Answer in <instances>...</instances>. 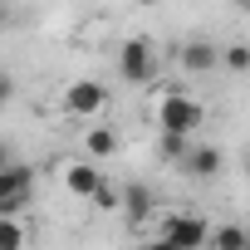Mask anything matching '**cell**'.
Returning a JSON list of instances; mask_svg holds the SVG:
<instances>
[{
    "mask_svg": "<svg viewBox=\"0 0 250 250\" xmlns=\"http://www.w3.org/2000/svg\"><path fill=\"white\" fill-rule=\"evenodd\" d=\"M15 20H20V5H15V0H0V35H5Z\"/></svg>",
    "mask_w": 250,
    "mask_h": 250,
    "instance_id": "cell-15",
    "label": "cell"
},
{
    "mask_svg": "<svg viewBox=\"0 0 250 250\" xmlns=\"http://www.w3.org/2000/svg\"><path fill=\"white\" fill-rule=\"evenodd\" d=\"M5 103H15V79L0 69V108H5Z\"/></svg>",
    "mask_w": 250,
    "mask_h": 250,
    "instance_id": "cell-16",
    "label": "cell"
},
{
    "mask_svg": "<svg viewBox=\"0 0 250 250\" xmlns=\"http://www.w3.org/2000/svg\"><path fill=\"white\" fill-rule=\"evenodd\" d=\"M138 250H177V245H172V240H162V235H157V240H143V245H138Z\"/></svg>",
    "mask_w": 250,
    "mask_h": 250,
    "instance_id": "cell-17",
    "label": "cell"
},
{
    "mask_svg": "<svg viewBox=\"0 0 250 250\" xmlns=\"http://www.w3.org/2000/svg\"><path fill=\"white\" fill-rule=\"evenodd\" d=\"M216 64H226L230 74H245V69H250V49H245V44H230V49H221Z\"/></svg>",
    "mask_w": 250,
    "mask_h": 250,
    "instance_id": "cell-13",
    "label": "cell"
},
{
    "mask_svg": "<svg viewBox=\"0 0 250 250\" xmlns=\"http://www.w3.org/2000/svg\"><path fill=\"white\" fill-rule=\"evenodd\" d=\"M83 147H88V162H103V157H113V152H118V133L98 123V128H88V133H83Z\"/></svg>",
    "mask_w": 250,
    "mask_h": 250,
    "instance_id": "cell-9",
    "label": "cell"
},
{
    "mask_svg": "<svg viewBox=\"0 0 250 250\" xmlns=\"http://www.w3.org/2000/svg\"><path fill=\"white\" fill-rule=\"evenodd\" d=\"M123 211H128L133 226H143V221L152 216V196H147V187H128V191H123Z\"/></svg>",
    "mask_w": 250,
    "mask_h": 250,
    "instance_id": "cell-11",
    "label": "cell"
},
{
    "mask_svg": "<svg viewBox=\"0 0 250 250\" xmlns=\"http://www.w3.org/2000/svg\"><path fill=\"white\" fill-rule=\"evenodd\" d=\"M182 167H187V177H221L226 152H221L216 143H191L187 157H182Z\"/></svg>",
    "mask_w": 250,
    "mask_h": 250,
    "instance_id": "cell-6",
    "label": "cell"
},
{
    "mask_svg": "<svg viewBox=\"0 0 250 250\" xmlns=\"http://www.w3.org/2000/svg\"><path fill=\"white\" fill-rule=\"evenodd\" d=\"M30 235H25V221H0V250H25Z\"/></svg>",
    "mask_w": 250,
    "mask_h": 250,
    "instance_id": "cell-12",
    "label": "cell"
},
{
    "mask_svg": "<svg viewBox=\"0 0 250 250\" xmlns=\"http://www.w3.org/2000/svg\"><path fill=\"white\" fill-rule=\"evenodd\" d=\"M133 5H157V0H133Z\"/></svg>",
    "mask_w": 250,
    "mask_h": 250,
    "instance_id": "cell-19",
    "label": "cell"
},
{
    "mask_svg": "<svg viewBox=\"0 0 250 250\" xmlns=\"http://www.w3.org/2000/svg\"><path fill=\"white\" fill-rule=\"evenodd\" d=\"M30 191H35V167L10 162L0 172V221H20V211L30 206Z\"/></svg>",
    "mask_w": 250,
    "mask_h": 250,
    "instance_id": "cell-1",
    "label": "cell"
},
{
    "mask_svg": "<svg viewBox=\"0 0 250 250\" xmlns=\"http://www.w3.org/2000/svg\"><path fill=\"white\" fill-rule=\"evenodd\" d=\"M64 187H69L74 196H88V201H93V191L103 187V172H98L93 162H69V167H64Z\"/></svg>",
    "mask_w": 250,
    "mask_h": 250,
    "instance_id": "cell-8",
    "label": "cell"
},
{
    "mask_svg": "<svg viewBox=\"0 0 250 250\" xmlns=\"http://www.w3.org/2000/svg\"><path fill=\"white\" fill-rule=\"evenodd\" d=\"M206 250H250V235H245L235 221H226V226H211V240H206Z\"/></svg>",
    "mask_w": 250,
    "mask_h": 250,
    "instance_id": "cell-10",
    "label": "cell"
},
{
    "mask_svg": "<svg viewBox=\"0 0 250 250\" xmlns=\"http://www.w3.org/2000/svg\"><path fill=\"white\" fill-rule=\"evenodd\" d=\"M10 162H15V152H10V147H5V143H0V172H5V167H10Z\"/></svg>",
    "mask_w": 250,
    "mask_h": 250,
    "instance_id": "cell-18",
    "label": "cell"
},
{
    "mask_svg": "<svg viewBox=\"0 0 250 250\" xmlns=\"http://www.w3.org/2000/svg\"><path fill=\"white\" fill-rule=\"evenodd\" d=\"M216 59H221V49H216L211 40H187V44L177 49V64H182L187 74H211Z\"/></svg>",
    "mask_w": 250,
    "mask_h": 250,
    "instance_id": "cell-7",
    "label": "cell"
},
{
    "mask_svg": "<svg viewBox=\"0 0 250 250\" xmlns=\"http://www.w3.org/2000/svg\"><path fill=\"white\" fill-rule=\"evenodd\" d=\"M108 108V83H98V79H74L69 88H64V113H74V118H98Z\"/></svg>",
    "mask_w": 250,
    "mask_h": 250,
    "instance_id": "cell-5",
    "label": "cell"
},
{
    "mask_svg": "<svg viewBox=\"0 0 250 250\" xmlns=\"http://www.w3.org/2000/svg\"><path fill=\"white\" fill-rule=\"evenodd\" d=\"M162 240H172L177 250H206L211 240V221L201 211H172L162 221Z\"/></svg>",
    "mask_w": 250,
    "mask_h": 250,
    "instance_id": "cell-3",
    "label": "cell"
},
{
    "mask_svg": "<svg viewBox=\"0 0 250 250\" xmlns=\"http://www.w3.org/2000/svg\"><path fill=\"white\" fill-rule=\"evenodd\" d=\"M187 147H191V138H172V133H162V157L182 162V157H187Z\"/></svg>",
    "mask_w": 250,
    "mask_h": 250,
    "instance_id": "cell-14",
    "label": "cell"
},
{
    "mask_svg": "<svg viewBox=\"0 0 250 250\" xmlns=\"http://www.w3.org/2000/svg\"><path fill=\"white\" fill-rule=\"evenodd\" d=\"M157 54H152V44L147 40H123L118 44V74L128 79V83H152L157 79Z\"/></svg>",
    "mask_w": 250,
    "mask_h": 250,
    "instance_id": "cell-4",
    "label": "cell"
},
{
    "mask_svg": "<svg viewBox=\"0 0 250 250\" xmlns=\"http://www.w3.org/2000/svg\"><path fill=\"white\" fill-rule=\"evenodd\" d=\"M201 103L196 98H187V93H167L162 103H157V123H162V133H172V138H191L196 128H201Z\"/></svg>",
    "mask_w": 250,
    "mask_h": 250,
    "instance_id": "cell-2",
    "label": "cell"
}]
</instances>
